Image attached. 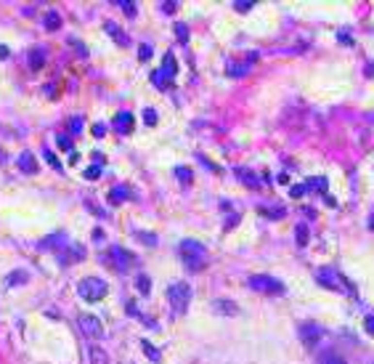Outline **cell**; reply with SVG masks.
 <instances>
[{
    "mask_svg": "<svg viewBox=\"0 0 374 364\" xmlns=\"http://www.w3.org/2000/svg\"><path fill=\"white\" fill-rule=\"evenodd\" d=\"M180 258H183V266L189 271H202L207 266V258H210V253H207V247L202 242H196V240H183L180 242Z\"/></svg>",
    "mask_w": 374,
    "mask_h": 364,
    "instance_id": "6da1fadb",
    "label": "cell"
},
{
    "mask_svg": "<svg viewBox=\"0 0 374 364\" xmlns=\"http://www.w3.org/2000/svg\"><path fill=\"white\" fill-rule=\"evenodd\" d=\"M191 295H194V290H191L189 282H173L170 284L167 287V300H170V306H173V314L180 316L186 309H189Z\"/></svg>",
    "mask_w": 374,
    "mask_h": 364,
    "instance_id": "7a4b0ae2",
    "label": "cell"
},
{
    "mask_svg": "<svg viewBox=\"0 0 374 364\" xmlns=\"http://www.w3.org/2000/svg\"><path fill=\"white\" fill-rule=\"evenodd\" d=\"M316 282H319L321 287H326V290H337V293H353V284L345 279L342 274H337V269H329V266L316 269Z\"/></svg>",
    "mask_w": 374,
    "mask_h": 364,
    "instance_id": "3957f363",
    "label": "cell"
},
{
    "mask_svg": "<svg viewBox=\"0 0 374 364\" xmlns=\"http://www.w3.org/2000/svg\"><path fill=\"white\" fill-rule=\"evenodd\" d=\"M77 293H80V298L88 300V303H98V300L109 293V284L104 279H98V277H85V279H80V284H77Z\"/></svg>",
    "mask_w": 374,
    "mask_h": 364,
    "instance_id": "277c9868",
    "label": "cell"
},
{
    "mask_svg": "<svg viewBox=\"0 0 374 364\" xmlns=\"http://www.w3.org/2000/svg\"><path fill=\"white\" fill-rule=\"evenodd\" d=\"M247 287L255 290V293H265V295H281L284 293V284L279 279H274V277H268V274H252L247 279Z\"/></svg>",
    "mask_w": 374,
    "mask_h": 364,
    "instance_id": "5b68a950",
    "label": "cell"
},
{
    "mask_svg": "<svg viewBox=\"0 0 374 364\" xmlns=\"http://www.w3.org/2000/svg\"><path fill=\"white\" fill-rule=\"evenodd\" d=\"M175 75H178V67H175V56H173V53H165V59H162V69L151 75V83H154L157 88L167 90V85H173Z\"/></svg>",
    "mask_w": 374,
    "mask_h": 364,
    "instance_id": "8992f818",
    "label": "cell"
},
{
    "mask_svg": "<svg viewBox=\"0 0 374 364\" xmlns=\"http://www.w3.org/2000/svg\"><path fill=\"white\" fill-rule=\"evenodd\" d=\"M106 260H109V266L114 271H128L135 266V255L130 253V250L120 247V244H112L109 253H106Z\"/></svg>",
    "mask_w": 374,
    "mask_h": 364,
    "instance_id": "52a82bcc",
    "label": "cell"
},
{
    "mask_svg": "<svg viewBox=\"0 0 374 364\" xmlns=\"http://www.w3.org/2000/svg\"><path fill=\"white\" fill-rule=\"evenodd\" d=\"M77 327H80V332L85 338H93V340L104 335V324H101V319L93 314H80L77 316Z\"/></svg>",
    "mask_w": 374,
    "mask_h": 364,
    "instance_id": "ba28073f",
    "label": "cell"
},
{
    "mask_svg": "<svg viewBox=\"0 0 374 364\" xmlns=\"http://www.w3.org/2000/svg\"><path fill=\"white\" fill-rule=\"evenodd\" d=\"M300 340H303L305 346H308V348H313L316 343H319L321 340V335H324V329L319 327V324H313V322H305V324H300Z\"/></svg>",
    "mask_w": 374,
    "mask_h": 364,
    "instance_id": "9c48e42d",
    "label": "cell"
},
{
    "mask_svg": "<svg viewBox=\"0 0 374 364\" xmlns=\"http://www.w3.org/2000/svg\"><path fill=\"white\" fill-rule=\"evenodd\" d=\"M82 258H85V247H82V244H77V242H69L59 253V263H64V266L77 263V260H82Z\"/></svg>",
    "mask_w": 374,
    "mask_h": 364,
    "instance_id": "30bf717a",
    "label": "cell"
},
{
    "mask_svg": "<svg viewBox=\"0 0 374 364\" xmlns=\"http://www.w3.org/2000/svg\"><path fill=\"white\" fill-rule=\"evenodd\" d=\"M66 244H69V242H66L64 234H50V237H45V240L40 242V250H56V255H59Z\"/></svg>",
    "mask_w": 374,
    "mask_h": 364,
    "instance_id": "8fae6325",
    "label": "cell"
},
{
    "mask_svg": "<svg viewBox=\"0 0 374 364\" xmlns=\"http://www.w3.org/2000/svg\"><path fill=\"white\" fill-rule=\"evenodd\" d=\"M252 61H255V53L247 56V61H228V69L226 72H228V77H244Z\"/></svg>",
    "mask_w": 374,
    "mask_h": 364,
    "instance_id": "7c38bea8",
    "label": "cell"
},
{
    "mask_svg": "<svg viewBox=\"0 0 374 364\" xmlns=\"http://www.w3.org/2000/svg\"><path fill=\"white\" fill-rule=\"evenodd\" d=\"M19 170H21V173H27V175H35L37 173V160H35L32 152H21V155H19Z\"/></svg>",
    "mask_w": 374,
    "mask_h": 364,
    "instance_id": "4fadbf2b",
    "label": "cell"
},
{
    "mask_svg": "<svg viewBox=\"0 0 374 364\" xmlns=\"http://www.w3.org/2000/svg\"><path fill=\"white\" fill-rule=\"evenodd\" d=\"M104 30L109 32L112 37H114V43H117V45H122V48H125V45H130V37H128V32H122L120 27L114 24V21H104Z\"/></svg>",
    "mask_w": 374,
    "mask_h": 364,
    "instance_id": "5bb4252c",
    "label": "cell"
},
{
    "mask_svg": "<svg viewBox=\"0 0 374 364\" xmlns=\"http://www.w3.org/2000/svg\"><path fill=\"white\" fill-rule=\"evenodd\" d=\"M112 125H114L120 133H130V130H133V115H130V112H117V117L112 120Z\"/></svg>",
    "mask_w": 374,
    "mask_h": 364,
    "instance_id": "9a60e30c",
    "label": "cell"
},
{
    "mask_svg": "<svg viewBox=\"0 0 374 364\" xmlns=\"http://www.w3.org/2000/svg\"><path fill=\"white\" fill-rule=\"evenodd\" d=\"M125 200H130V189L125 184H117V186H112V191H109V202L112 205H122Z\"/></svg>",
    "mask_w": 374,
    "mask_h": 364,
    "instance_id": "2e32d148",
    "label": "cell"
},
{
    "mask_svg": "<svg viewBox=\"0 0 374 364\" xmlns=\"http://www.w3.org/2000/svg\"><path fill=\"white\" fill-rule=\"evenodd\" d=\"M88 359L90 364H109V356L101 346H88Z\"/></svg>",
    "mask_w": 374,
    "mask_h": 364,
    "instance_id": "e0dca14e",
    "label": "cell"
},
{
    "mask_svg": "<svg viewBox=\"0 0 374 364\" xmlns=\"http://www.w3.org/2000/svg\"><path fill=\"white\" fill-rule=\"evenodd\" d=\"M43 27L48 32L59 30V27H61V14H59V11H48V14L43 16Z\"/></svg>",
    "mask_w": 374,
    "mask_h": 364,
    "instance_id": "ac0fdd59",
    "label": "cell"
},
{
    "mask_svg": "<svg viewBox=\"0 0 374 364\" xmlns=\"http://www.w3.org/2000/svg\"><path fill=\"white\" fill-rule=\"evenodd\" d=\"M82 128H85V120H82L80 115H75V117H69V120H66V130H69V136H80Z\"/></svg>",
    "mask_w": 374,
    "mask_h": 364,
    "instance_id": "d6986e66",
    "label": "cell"
},
{
    "mask_svg": "<svg viewBox=\"0 0 374 364\" xmlns=\"http://www.w3.org/2000/svg\"><path fill=\"white\" fill-rule=\"evenodd\" d=\"M43 64H45V51L32 48V51H30V69H40Z\"/></svg>",
    "mask_w": 374,
    "mask_h": 364,
    "instance_id": "ffe728a7",
    "label": "cell"
},
{
    "mask_svg": "<svg viewBox=\"0 0 374 364\" xmlns=\"http://www.w3.org/2000/svg\"><path fill=\"white\" fill-rule=\"evenodd\" d=\"M215 311L218 314H226V316H231V314H239V309H236L231 300H215Z\"/></svg>",
    "mask_w": 374,
    "mask_h": 364,
    "instance_id": "44dd1931",
    "label": "cell"
},
{
    "mask_svg": "<svg viewBox=\"0 0 374 364\" xmlns=\"http://www.w3.org/2000/svg\"><path fill=\"white\" fill-rule=\"evenodd\" d=\"M236 173H239V181L242 184H247V186H260V178H255V173H249V170H244V168H236Z\"/></svg>",
    "mask_w": 374,
    "mask_h": 364,
    "instance_id": "7402d4cb",
    "label": "cell"
},
{
    "mask_svg": "<svg viewBox=\"0 0 374 364\" xmlns=\"http://www.w3.org/2000/svg\"><path fill=\"white\" fill-rule=\"evenodd\" d=\"M27 279H30V274H27V271L21 269V271H14V274H8L5 284H8V287H16V284H24Z\"/></svg>",
    "mask_w": 374,
    "mask_h": 364,
    "instance_id": "603a6c76",
    "label": "cell"
},
{
    "mask_svg": "<svg viewBox=\"0 0 374 364\" xmlns=\"http://www.w3.org/2000/svg\"><path fill=\"white\" fill-rule=\"evenodd\" d=\"M141 348H144V354L149 356L151 362H160V351L154 348V343H149V340H141Z\"/></svg>",
    "mask_w": 374,
    "mask_h": 364,
    "instance_id": "cb8c5ba5",
    "label": "cell"
},
{
    "mask_svg": "<svg viewBox=\"0 0 374 364\" xmlns=\"http://www.w3.org/2000/svg\"><path fill=\"white\" fill-rule=\"evenodd\" d=\"M135 287H138V293L149 295V293H151V279H149L146 274H138V279H135Z\"/></svg>",
    "mask_w": 374,
    "mask_h": 364,
    "instance_id": "d4e9b609",
    "label": "cell"
},
{
    "mask_svg": "<svg viewBox=\"0 0 374 364\" xmlns=\"http://www.w3.org/2000/svg\"><path fill=\"white\" fill-rule=\"evenodd\" d=\"M294 231H297V244H300V247H305V244H308V226L297 224V229H294Z\"/></svg>",
    "mask_w": 374,
    "mask_h": 364,
    "instance_id": "484cf974",
    "label": "cell"
},
{
    "mask_svg": "<svg viewBox=\"0 0 374 364\" xmlns=\"http://www.w3.org/2000/svg\"><path fill=\"white\" fill-rule=\"evenodd\" d=\"M175 175H178L180 184H191V170L183 168V165H178V168H175Z\"/></svg>",
    "mask_w": 374,
    "mask_h": 364,
    "instance_id": "4316f807",
    "label": "cell"
},
{
    "mask_svg": "<svg viewBox=\"0 0 374 364\" xmlns=\"http://www.w3.org/2000/svg\"><path fill=\"white\" fill-rule=\"evenodd\" d=\"M43 155H45V160L50 162V168H53V170H59V173H61V170H64V165L59 162V157H56V155H53V152H50V149H45Z\"/></svg>",
    "mask_w": 374,
    "mask_h": 364,
    "instance_id": "83f0119b",
    "label": "cell"
},
{
    "mask_svg": "<svg viewBox=\"0 0 374 364\" xmlns=\"http://www.w3.org/2000/svg\"><path fill=\"white\" fill-rule=\"evenodd\" d=\"M308 189H319L321 194H326V178L321 175V178H310L308 181Z\"/></svg>",
    "mask_w": 374,
    "mask_h": 364,
    "instance_id": "f1b7e54d",
    "label": "cell"
},
{
    "mask_svg": "<svg viewBox=\"0 0 374 364\" xmlns=\"http://www.w3.org/2000/svg\"><path fill=\"white\" fill-rule=\"evenodd\" d=\"M175 35H178V40H180V43H189V27L178 21V24H175Z\"/></svg>",
    "mask_w": 374,
    "mask_h": 364,
    "instance_id": "f546056e",
    "label": "cell"
},
{
    "mask_svg": "<svg viewBox=\"0 0 374 364\" xmlns=\"http://www.w3.org/2000/svg\"><path fill=\"white\" fill-rule=\"evenodd\" d=\"M98 175H101V165H90V168L85 170V178L88 181H96Z\"/></svg>",
    "mask_w": 374,
    "mask_h": 364,
    "instance_id": "4dcf8cb0",
    "label": "cell"
},
{
    "mask_svg": "<svg viewBox=\"0 0 374 364\" xmlns=\"http://www.w3.org/2000/svg\"><path fill=\"white\" fill-rule=\"evenodd\" d=\"M56 144H59L61 149H66L69 155L75 152V149H72V139H69V136H59V139H56Z\"/></svg>",
    "mask_w": 374,
    "mask_h": 364,
    "instance_id": "1f68e13d",
    "label": "cell"
},
{
    "mask_svg": "<svg viewBox=\"0 0 374 364\" xmlns=\"http://www.w3.org/2000/svg\"><path fill=\"white\" fill-rule=\"evenodd\" d=\"M117 5H120L128 16H135V3H133V0H122V3H117Z\"/></svg>",
    "mask_w": 374,
    "mask_h": 364,
    "instance_id": "d6a6232c",
    "label": "cell"
},
{
    "mask_svg": "<svg viewBox=\"0 0 374 364\" xmlns=\"http://www.w3.org/2000/svg\"><path fill=\"white\" fill-rule=\"evenodd\" d=\"M321 362H324V364H345V359H342V356H337V354H324V356H321Z\"/></svg>",
    "mask_w": 374,
    "mask_h": 364,
    "instance_id": "836d02e7",
    "label": "cell"
},
{
    "mask_svg": "<svg viewBox=\"0 0 374 364\" xmlns=\"http://www.w3.org/2000/svg\"><path fill=\"white\" fill-rule=\"evenodd\" d=\"M252 5H255V3H249V0H236V3H234V8L239 11V14H247V11L252 8Z\"/></svg>",
    "mask_w": 374,
    "mask_h": 364,
    "instance_id": "e575fe53",
    "label": "cell"
},
{
    "mask_svg": "<svg viewBox=\"0 0 374 364\" xmlns=\"http://www.w3.org/2000/svg\"><path fill=\"white\" fill-rule=\"evenodd\" d=\"M106 130H109V125H106V122H96V125H93V136H96V139L106 136Z\"/></svg>",
    "mask_w": 374,
    "mask_h": 364,
    "instance_id": "d590c367",
    "label": "cell"
},
{
    "mask_svg": "<svg viewBox=\"0 0 374 364\" xmlns=\"http://www.w3.org/2000/svg\"><path fill=\"white\" fill-rule=\"evenodd\" d=\"M151 53H154V51H151V45H141V48H138V59L141 61L151 59Z\"/></svg>",
    "mask_w": 374,
    "mask_h": 364,
    "instance_id": "8d00e7d4",
    "label": "cell"
},
{
    "mask_svg": "<svg viewBox=\"0 0 374 364\" xmlns=\"http://www.w3.org/2000/svg\"><path fill=\"white\" fill-rule=\"evenodd\" d=\"M305 191H308V184H297V186H292V189H290V194L292 197H303Z\"/></svg>",
    "mask_w": 374,
    "mask_h": 364,
    "instance_id": "74e56055",
    "label": "cell"
},
{
    "mask_svg": "<svg viewBox=\"0 0 374 364\" xmlns=\"http://www.w3.org/2000/svg\"><path fill=\"white\" fill-rule=\"evenodd\" d=\"M144 122H146V125H157V115H154V109H144Z\"/></svg>",
    "mask_w": 374,
    "mask_h": 364,
    "instance_id": "f35d334b",
    "label": "cell"
},
{
    "mask_svg": "<svg viewBox=\"0 0 374 364\" xmlns=\"http://www.w3.org/2000/svg\"><path fill=\"white\" fill-rule=\"evenodd\" d=\"M364 329H366L369 335H374V314H369V316L364 319Z\"/></svg>",
    "mask_w": 374,
    "mask_h": 364,
    "instance_id": "ab89813d",
    "label": "cell"
},
{
    "mask_svg": "<svg viewBox=\"0 0 374 364\" xmlns=\"http://www.w3.org/2000/svg\"><path fill=\"white\" fill-rule=\"evenodd\" d=\"M138 237H141V242H149L151 247L157 244V237H154V234H144V231H138Z\"/></svg>",
    "mask_w": 374,
    "mask_h": 364,
    "instance_id": "60d3db41",
    "label": "cell"
},
{
    "mask_svg": "<svg viewBox=\"0 0 374 364\" xmlns=\"http://www.w3.org/2000/svg\"><path fill=\"white\" fill-rule=\"evenodd\" d=\"M175 8H178V3H175V0H173V3H162V11H165V14H173Z\"/></svg>",
    "mask_w": 374,
    "mask_h": 364,
    "instance_id": "b9f144b4",
    "label": "cell"
},
{
    "mask_svg": "<svg viewBox=\"0 0 374 364\" xmlns=\"http://www.w3.org/2000/svg\"><path fill=\"white\" fill-rule=\"evenodd\" d=\"M0 59H8V48L5 45H0Z\"/></svg>",
    "mask_w": 374,
    "mask_h": 364,
    "instance_id": "7bdbcfd3",
    "label": "cell"
},
{
    "mask_svg": "<svg viewBox=\"0 0 374 364\" xmlns=\"http://www.w3.org/2000/svg\"><path fill=\"white\" fill-rule=\"evenodd\" d=\"M5 160H8V157H5V155H3V149H0V165H3Z\"/></svg>",
    "mask_w": 374,
    "mask_h": 364,
    "instance_id": "ee69618b",
    "label": "cell"
}]
</instances>
